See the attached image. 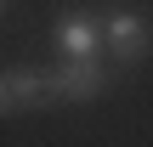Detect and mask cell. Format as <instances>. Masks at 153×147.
<instances>
[{
  "mask_svg": "<svg viewBox=\"0 0 153 147\" xmlns=\"http://www.w3.org/2000/svg\"><path fill=\"white\" fill-rule=\"evenodd\" d=\"M102 45H108V34H102L85 11H68V17L57 23V57H62V62H97Z\"/></svg>",
  "mask_w": 153,
  "mask_h": 147,
  "instance_id": "3",
  "label": "cell"
},
{
  "mask_svg": "<svg viewBox=\"0 0 153 147\" xmlns=\"http://www.w3.org/2000/svg\"><path fill=\"white\" fill-rule=\"evenodd\" d=\"M102 34H108L114 62H142V57H148V23H142L136 6H114V11L102 17Z\"/></svg>",
  "mask_w": 153,
  "mask_h": 147,
  "instance_id": "2",
  "label": "cell"
},
{
  "mask_svg": "<svg viewBox=\"0 0 153 147\" xmlns=\"http://www.w3.org/2000/svg\"><path fill=\"white\" fill-rule=\"evenodd\" d=\"M45 91H51V102H97L108 91V68H102V57L97 62H57L45 74Z\"/></svg>",
  "mask_w": 153,
  "mask_h": 147,
  "instance_id": "1",
  "label": "cell"
},
{
  "mask_svg": "<svg viewBox=\"0 0 153 147\" xmlns=\"http://www.w3.org/2000/svg\"><path fill=\"white\" fill-rule=\"evenodd\" d=\"M40 96H51V91H45V74H23V68H11L6 85H0V108H6V113L28 108V102H40Z\"/></svg>",
  "mask_w": 153,
  "mask_h": 147,
  "instance_id": "4",
  "label": "cell"
}]
</instances>
